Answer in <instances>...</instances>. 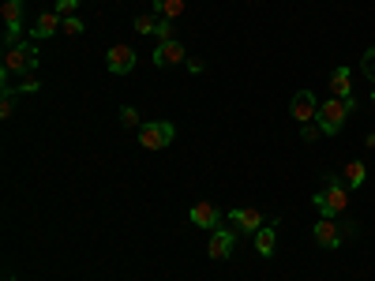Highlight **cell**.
I'll use <instances>...</instances> for the list:
<instances>
[{"label": "cell", "mask_w": 375, "mask_h": 281, "mask_svg": "<svg viewBox=\"0 0 375 281\" xmlns=\"http://www.w3.org/2000/svg\"><path fill=\"white\" fill-rule=\"evenodd\" d=\"M154 64L158 68H177V64H188V53L177 38H169V42H158L154 49Z\"/></svg>", "instance_id": "11"}, {"label": "cell", "mask_w": 375, "mask_h": 281, "mask_svg": "<svg viewBox=\"0 0 375 281\" xmlns=\"http://www.w3.org/2000/svg\"><path fill=\"white\" fill-rule=\"evenodd\" d=\"M188 221L199 225V229H207V233H214V229H218V225L225 221V214L214 206V203H195L192 210H188Z\"/></svg>", "instance_id": "9"}, {"label": "cell", "mask_w": 375, "mask_h": 281, "mask_svg": "<svg viewBox=\"0 0 375 281\" xmlns=\"http://www.w3.org/2000/svg\"><path fill=\"white\" fill-rule=\"evenodd\" d=\"M225 221H229L237 233H259V229H263V214H259V210H251V206H237V210H229V214H225Z\"/></svg>", "instance_id": "10"}, {"label": "cell", "mask_w": 375, "mask_h": 281, "mask_svg": "<svg viewBox=\"0 0 375 281\" xmlns=\"http://www.w3.org/2000/svg\"><path fill=\"white\" fill-rule=\"evenodd\" d=\"M60 16H57V11H42V16H38V23L31 26V38H34V42H42V38H53V34H57L60 31Z\"/></svg>", "instance_id": "13"}, {"label": "cell", "mask_w": 375, "mask_h": 281, "mask_svg": "<svg viewBox=\"0 0 375 281\" xmlns=\"http://www.w3.org/2000/svg\"><path fill=\"white\" fill-rule=\"evenodd\" d=\"M23 11H26V0H4L0 16H4V49L19 45V34H23Z\"/></svg>", "instance_id": "5"}, {"label": "cell", "mask_w": 375, "mask_h": 281, "mask_svg": "<svg viewBox=\"0 0 375 281\" xmlns=\"http://www.w3.org/2000/svg\"><path fill=\"white\" fill-rule=\"evenodd\" d=\"M289 113L297 124H312L315 113H319V101H315V94L312 90H297L293 94V101H289Z\"/></svg>", "instance_id": "8"}, {"label": "cell", "mask_w": 375, "mask_h": 281, "mask_svg": "<svg viewBox=\"0 0 375 281\" xmlns=\"http://www.w3.org/2000/svg\"><path fill=\"white\" fill-rule=\"evenodd\" d=\"M4 90H16V94H38V90H42V83H38V75L31 72V75H19V83H11V87H4Z\"/></svg>", "instance_id": "18"}, {"label": "cell", "mask_w": 375, "mask_h": 281, "mask_svg": "<svg viewBox=\"0 0 375 281\" xmlns=\"http://www.w3.org/2000/svg\"><path fill=\"white\" fill-rule=\"evenodd\" d=\"M154 16L177 23V19L184 16V0H154Z\"/></svg>", "instance_id": "16"}, {"label": "cell", "mask_w": 375, "mask_h": 281, "mask_svg": "<svg viewBox=\"0 0 375 281\" xmlns=\"http://www.w3.org/2000/svg\"><path fill=\"white\" fill-rule=\"evenodd\" d=\"M319 136H323V128H319L315 120H312V124H300V139H304V143H315Z\"/></svg>", "instance_id": "24"}, {"label": "cell", "mask_w": 375, "mask_h": 281, "mask_svg": "<svg viewBox=\"0 0 375 281\" xmlns=\"http://www.w3.org/2000/svg\"><path fill=\"white\" fill-rule=\"evenodd\" d=\"M16 113V90H4V98H0V120H8Z\"/></svg>", "instance_id": "21"}, {"label": "cell", "mask_w": 375, "mask_h": 281, "mask_svg": "<svg viewBox=\"0 0 375 281\" xmlns=\"http://www.w3.org/2000/svg\"><path fill=\"white\" fill-rule=\"evenodd\" d=\"M75 8H79V0H57V4H53V11H57L60 19L64 16H75Z\"/></svg>", "instance_id": "25"}, {"label": "cell", "mask_w": 375, "mask_h": 281, "mask_svg": "<svg viewBox=\"0 0 375 281\" xmlns=\"http://www.w3.org/2000/svg\"><path fill=\"white\" fill-rule=\"evenodd\" d=\"M274 248H278V218H274L271 225H263V229L256 233V251H259L263 259H271Z\"/></svg>", "instance_id": "14"}, {"label": "cell", "mask_w": 375, "mask_h": 281, "mask_svg": "<svg viewBox=\"0 0 375 281\" xmlns=\"http://www.w3.org/2000/svg\"><path fill=\"white\" fill-rule=\"evenodd\" d=\"M237 236H240V233L233 229V225H229V221H222L218 229L210 233L207 255H210V259H229V255H233V248H237Z\"/></svg>", "instance_id": "6"}, {"label": "cell", "mask_w": 375, "mask_h": 281, "mask_svg": "<svg viewBox=\"0 0 375 281\" xmlns=\"http://www.w3.org/2000/svg\"><path fill=\"white\" fill-rule=\"evenodd\" d=\"M4 281H16V277H11V274H4Z\"/></svg>", "instance_id": "30"}, {"label": "cell", "mask_w": 375, "mask_h": 281, "mask_svg": "<svg viewBox=\"0 0 375 281\" xmlns=\"http://www.w3.org/2000/svg\"><path fill=\"white\" fill-rule=\"evenodd\" d=\"M330 94H334V98H342V101L357 98L353 83H349V68H334V75H330Z\"/></svg>", "instance_id": "15"}, {"label": "cell", "mask_w": 375, "mask_h": 281, "mask_svg": "<svg viewBox=\"0 0 375 281\" xmlns=\"http://www.w3.org/2000/svg\"><path fill=\"white\" fill-rule=\"evenodd\" d=\"M312 206L319 210V218H338V214L349 206V187H345L338 177H327L323 187L312 195Z\"/></svg>", "instance_id": "1"}, {"label": "cell", "mask_w": 375, "mask_h": 281, "mask_svg": "<svg viewBox=\"0 0 375 281\" xmlns=\"http://www.w3.org/2000/svg\"><path fill=\"white\" fill-rule=\"evenodd\" d=\"M136 31H139V34H154V31H158V16H139V19H136Z\"/></svg>", "instance_id": "23"}, {"label": "cell", "mask_w": 375, "mask_h": 281, "mask_svg": "<svg viewBox=\"0 0 375 281\" xmlns=\"http://www.w3.org/2000/svg\"><path fill=\"white\" fill-rule=\"evenodd\" d=\"M364 146H375V131H371V136H368V139H364Z\"/></svg>", "instance_id": "28"}, {"label": "cell", "mask_w": 375, "mask_h": 281, "mask_svg": "<svg viewBox=\"0 0 375 281\" xmlns=\"http://www.w3.org/2000/svg\"><path fill=\"white\" fill-rule=\"evenodd\" d=\"M173 26H177V23H169V19H158V42H169V38H177V34H173Z\"/></svg>", "instance_id": "26"}, {"label": "cell", "mask_w": 375, "mask_h": 281, "mask_svg": "<svg viewBox=\"0 0 375 281\" xmlns=\"http://www.w3.org/2000/svg\"><path fill=\"white\" fill-rule=\"evenodd\" d=\"M38 68V45L34 42H19V45H11L4 49V64H0V79H8L11 75H31Z\"/></svg>", "instance_id": "2"}, {"label": "cell", "mask_w": 375, "mask_h": 281, "mask_svg": "<svg viewBox=\"0 0 375 281\" xmlns=\"http://www.w3.org/2000/svg\"><path fill=\"white\" fill-rule=\"evenodd\" d=\"M360 72H364L371 83H375V45L371 49H364V57H360Z\"/></svg>", "instance_id": "20"}, {"label": "cell", "mask_w": 375, "mask_h": 281, "mask_svg": "<svg viewBox=\"0 0 375 281\" xmlns=\"http://www.w3.org/2000/svg\"><path fill=\"white\" fill-rule=\"evenodd\" d=\"M177 139V128L169 124V120H151V124L139 128V143L143 150H165V146Z\"/></svg>", "instance_id": "4"}, {"label": "cell", "mask_w": 375, "mask_h": 281, "mask_svg": "<svg viewBox=\"0 0 375 281\" xmlns=\"http://www.w3.org/2000/svg\"><path fill=\"white\" fill-rule=\"evenodd\" d=\"M312 236H315V244H319V248H327V251L342 248V240H345L342 221H334V218H319V221H315V229H312Z\"/></svg>", "instance_id": "7"}, {"label": "cell", "mask_w": 375, "mask_h": 281, "mask_svg": "<svg viewBox=\"0 0 375 281\" xmlns=\"http://www.w3.org/2000/svg\"><path fill=\"white\" fill-rule=\"evenodd\" d=\"M60 31L75 38V34H83V31H87V23H83V16H64V23H60Z\"/></svg>", "instance_id": "19"}, {"label": "cell", "mask_w": 375, "mask_h": 281, "mask_svg": "<svg viewBox=\"0 0 375 281\" xmlns=\"http://www.w3.org/2000/svg\"><path fill=\"white\" fill-rule=\"evenodd\" d=\"M364 180H368V165L364 162H349V165H345V184H349V187H360Z\"/></svg>", "instance_id": "17"}, {"label": "cell", "mask_w": 375, "mask_h": 281, "mask_svg": "<svg viewBox=\"0 0 375 281\" xmlns=\"http://www.w3.org/2000/svg\"><path fill=\"white\" fill-rule=\"evenodd\" d=\"M203 68H207L203 60H188V72H192V75H203Z\"/></svg>", "instance_id": "27"}, {"label": "cell", "mask_w": 375, "mask_h": 281, "mask_svg": "<svg viewBox=\"0 0 375 281\" xmlns=\"http://www.w3.org/2000/svg\"><path fill=\"white\" fill-rule=\"evenodd\" d=\"M105 68H109L113 75H128L131 68H136V49L131 45H113L109 53H105Z\"/></svg>", "instance_id": "12"}, {"label": "cell", "mask_w": 375, "mask_h": 281, "mask_svg": "<svg viewBox=\"0 0 375 281\" xmlns=\"http://www.w3.org/2000/svg\"><path fill=\"white\" fill-rule=\"evenodd\" d=\"M371 109H375V90H371Z\"/></svg>", "instance_id": "29"}, {"label": "cell", "mask_w": 375, "mask_h": 281, "mask_svg": "<svg viewBox=\"0 0 375 281\" xmlns=\"http://www.w3.org/2000/svg\"><path fill=\"white\" fill-rule=\"evenodd\" d=\"M120 124H124V128H143V124H139V113L131 109V105H124V109H120Z\"/></svg>", "instance_id": "22"}, {"label": "cell", "mask_w": 375, "mask_h": 281, "mask_svg": "<svg viewBox=\"0 0 375 281\" xmlns=\"http://www.w3.org/2000/svg\"><path fill=\"white\" fill-rule=\"evenodd\" d=\"M345 116H349L345 101L342 98H327L323 105H319V113H315V124L323 128V136H338V131L345 128Z\"/></svg>", "instance_id": "3"}]
</instances>
